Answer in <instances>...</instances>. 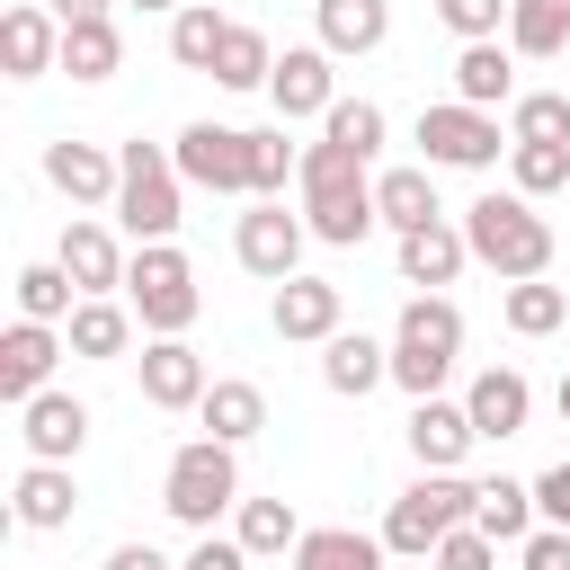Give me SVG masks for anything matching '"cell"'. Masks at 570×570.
<instances>
[{"instance_id":"cell-1","label":"cell","mask_w":570,"mask_h":570,"mask_svg":"<svg viewBox=\"0 0 570 570\" xmlns=\"http://www.w3.org/2000/svg\"><path fill=\"white\" fill-rule=\"evenodd\" d=\"M374 160L365 151H347V142H312L303 151V223H312V240H330V249H356L374 223H383V205H374V178H365Z\"/></svg>"},{"instance_id":"cell-2","label":"cell","mask_w":570,"mask_h":570,"mask_svg":"<svg viewBox=\"0 0 570 570\" xmlns=\"http://www.w3.org/2000/svg\"><path fill=\"white\" fill-rule=\"evenodd\" d=\"M463 240H472V258H481V267H499L508 285L552 267V223H543V214H534V196H517V187H508V196H499V187H490V196H472V205H463Z\"/></svg>"},{"instance_id":"cell-3","label":"cell","mask_w":570,"mask_h":570,"mask_svg":"<svg viewBox=\"0 0 570 570\" xmlns=\"http://www.w3.org/2000/svg\"><path fill=\"white\" fill-rule=\"evenodd\" d=\"M454 356H463V312H454L445 294H410L401 321H392V383H401L410 401H428V392L454 374Z\"/></svg>"},{"instance_id":"cell-4","label":"cell","mask_w":570,"mask_h":570,"mask_svg":"<svg viewBox=\"0 0 570 570\" xmlns=\"http://www.w3.org/2000/svg\"><path fill=\"white\" fill-rule=\"evenodd\" d=\"M472 499H481V481H463V472H419L401 499H392V517H383V543L401 552V561H428L454 525H472Z\"/></svg>"},{"instance_id":"cell-5","label":"cell","mask_w":570,"mask_h":570,"mask_svg":"<svg viewBox=\"0 0 570 570\" xmlns=\"http://www.w3.org/2000/svg\"><path fill=\"white\" fill-rule=\"evenodd\" d=\"M125 303H134V321H142L151 338H187V321L205 312V294H196V267H187L169 240H134Z\"/></svg>"},{"instance_id":"cell-6","label":"cell","mask_w":570,"mask_h":570,"mask_svg":"<svg viewBox=\"0 0 570 570\" xmlns=\"http://www.w3.org/2000/svg\"><path fill=\"white\" fill-rule=\"evenodd\" d=\"M160 508H169L178 525L214 534V517H223V508H240V463H232V445H223V436L178 445V454H169V472H160Z\"/></svg>"},{"instance_id":"cell-7","label":"cell","mask_w":570,"mask_h":570,"mask_svg":"<svg viewBox=\"0 0 570 570\" xmlns=\"http://www.w3.org/2000/svg\"><path fill=\"white\" fill-rule=\"evenodd\" d=\"M116 160H125V187H116V223L134 232V240H169L178 232V160H169V142H116Z\"/></svg>"},{"instance_id":"cell-8","label":"cell","mask_w":570,"mask_h":570,"mask_svg":"<svg viewBox=\"0 0 570 570\" xmlns=\"http://www.w3.org/2000/svg\"><path fill=\"white\" fill-rule=\"evenodd\" d=\"M419 142H428V169H490L508 134H499V116H490V107L436 98V107H419Z\"/></svg>"},{"instance_id":"cell-9","label":"cell","mask_w":570,"mask_h":570,"mask_svg":"<svg viewBox=\"0 0 570 570\" xmlns=\"http://www.w3.org/2000/svg\"><path fill=\"white\" fill-rule=\"evenodd\" d=\"M169 160H178V178H187V187L249 196V134H240V125H214V116H196V125L169 142Z\"/></svg>"},{"instance_id":"cell-10","label":"cell","mask_w":570,"mask_h":570,"mask_svg":"<svg viewBox=\"0 0 570 570\" xmlns=\"http://www.w3.org/2000/svg\"><path fill=\"white\" fill-rule=\"evenodd\" d=\"M303 240H312V223H303V214H285L276 196H258V205L240 214V232H232L240 267H249V276H267V285L303 276Z\"/></svg>"},{"instance_id":"cell-11","label":"cell","mask_w":570,"mask_h":570,"mask_svg":"<svg viewBox=\"0 0 570 570\" xmlns=\"http://www.w3.org/2000/svg\"><path fill=\"white\" fill-rule=\"evenodd\" d=\"M330 45H285L276 71H267V98H276V125H303V116H330L338 107V80H330Z\"/></svg>"},{"instance_id":"cell-12","label":"cell","mask_w":570,"mask_h":570,"mask_svg":"<svg viewBox=\"0 0 570 570\" xmlns=\"http://www.w3.org/2000/svg\"><path fill=\"white\" fill-rule=\"evenodd\" d=\"M18 436H27V454L36 463H71L80 445H89V401H71V392H36V401H18Z\"/></svg>"},{"instance_id":"cell-13","label":"cell","mask_w":570,"mask_h":570,"mask_svg":"<svg viewBox=\"0 0 570 570\" xmlns=\"http://www.w3.org/2000/svg\"><path fill=\"white\" fill-rule=\"evenodd\" d=\"M53 258L71 267V285H80V294H116V285H125V267H134V249H125L98 214L62 223V249H53Z\"/></svg>"},{"instance_id":"cell-14","label":"cell","mask_w":570,"mask_h":570,"mask_svg":"<svg viewBox=\"0 0 570 570\" xmlns=\"http://www.w3.org/2000/svg\"><path fill=\"white\" fill-rule=\"evenodd\" d=\"M62 347L71 338H53V321H9V338H0V392L9 401H36L45 383H53V365H62Z\"/></svg>"},{"instance_id":"cell-15","label":"cell","mask_w":570,"mask_h":570,"mask_svg":"<svg viewBox=\"0 0 570 570\" xmlns=\"http://www.w3.org/2000/svg\"><path fill=\"white\" fill-rule=\"evenodd\" d=\"M481 445V428H472V410L463 401H419L410 410V454H419V472H463V454Z\"/></svg>"},{"instance_id":"cell-16","label":"cell","mask_w":570,"mask_h":570,"mask_svg":"<svg viewBox=\"0 0 570 570\" xmlns=\"http://www.w3.org/2000/svg\"><path fill=\"white\" fill-rule=\"evenodd\" d=\"M45 178L71 196V205H116V187H125V160L116 151H98V142H45Z\"/></svg>"},{"instance_id":"cell-17","label":"cell","mask_w":570,"mask_h":570,"mask_svg":"<svg viewBox=\"0 0 570 570\" xmlns=\"http://www.w3.org/2000/svg\"><path fill=\"white\" fill-rule=\"evenodd\" d=\"M267 321H276V338L321 347V338H338V285L330 276H285L276 303H267Z\"/></svg>"},{"instance_id":"cell-18","label":"cell","mask_w":570,"mask_h":570,"mask_svg":"<svg viewBox=\"0 0 570 570\" xmlns=\"http://www.w3.org/2000/svg\"><path fill=\"white\" fill-rule=\"evenodd\" d=\"M0 62H9V80L62 71V18H53V9H36V0H18V9L0 18Z\"/></svg>"},{"instance_id":"cell-19","label":"cell","mask_w":570,"mask_h":570,"mask_svg":"<svg viewBox=\"0 0 570 570\" xmlns=\"http://www.w3.org/2000/svg\"><path fill=\"white\" fill-rule=\"evenodd\" d=\"M321 383H330L338 401H365L374 383H392V338H365V330L321 338Z\"/></svg>"},{"instance_id":"cell-20","label":"cell","mask_w":570,"mask_h":570,"mask_svg":"<svg viewBox=\"0 0 570 570\" xmlns=\"http://www.w3.org/2000/svg\"><path fill=\"white\" fill-rule=\"evenodd\" d=\"M205 383H214V374H205V356H196L187 338H151V347H142V401H151V410H196Z\"/></svg>"},{"instance_id":"cell-21","label":"cell","mask_w":570,"mask_h":570,"mask_svg":"<svg viewBox=\"0 0 570 570\" xmlns=\"http://www.w3.org/2000/svg\"><path fill=\"white\" fill-rule=\"evenodd\" d=\"M463 410H472V428L499 445V436H517V428L534 419V383H525L517 365H481V374H472V392H463Z\"/></svg>"},{"instance_id":"cell-22","label":"cell","mask_w":570,"mask_h":570,"mask_svg":"<svg viewBox=\"0 0 570 570\" xmlns=\"http://www.w3.org/2000/svg\"><path fill=\"white\" fill-rule=\"evenodd\" d=\"M472 267V240H463V223H419V232H401V285H454Z\"/></svg>"},{"instance_id":"cell-23","label":"cell","mask_w":570,"mask_h":570,"mask_svg":"<svg viewBox=\"0 0 570 570\" xmlns=\"http://www.w3.org/2000/svg\"><path fill=\"white\" fill-rule=\"evenodd\" d=\"M454 98L463 107H517V45H499V36L463 45L454 53Z\"/></svg>"},{"instance_id":"cell-24","label":"cell","mask_w":570,"mask_h":570,"mask_svg":"<svg viewBox=\"0 0 570 570\" xmlns=\"http://www.w3.org/2000/svg\"><path fill=\"white\" fill-rule=\"evenodd\" d=\"M196 419H205V436H223V445H249V436L267 428V392H258L249 374H223V383H205Z\"/></svg>"},{"instance_id":"cell-25","label":"cell","mask_w":570,"mask_h":570,"mask_svg":"<svg viewBox=\"0 0 570 570\" xmlns=\"http://www.w3.org/2000/svg\"><path fill=\"white\" fill-rule=\"evenodd\" d=\"M62 338H71V356H125L134 347V303H116V294H80V312L62 321Z\"/></svg>"},{"instance_id":"cell-26","label":"cell","mask_w":570,"mask_h":570,"mask_svg":"<svg viewBox=\"0 0 570 570\" xmlns=\"http://www.w3.org/2000/svg\"><path fill=\"white\" fill-rule=\"evenodd\" d=\"M71 508H80V490H71V463H27V472H18V525H27V534H53V525H71Z\"/></svg>"},{"instance_id":"cell-27","label":"cell","mask_w":570,"mask_h":570,"mask_svg":"<svg viewBox=\"0 0 570 570\" xmlns=\"http://www.w3.org/2000/svg\"><path fill=\"white\" fill-rule=\"evenodd\" d=\"M383 534H356V525H303L294 543V570H383Z\"/></svg>"},{"instance_id":"cell-28","label":"cell","mask_w":570,"mask_h":570,"mask_svg":"<svg viewBox=\"0 0 570 570\" xmlns=\"http://www.w3.org/2000/svg\"><path fill=\"white\" fill-rule=\"evenodd\" d=\"M392 36V0H321V45L330 53H374Z\"/></svg>"},{"instance_id":"cell-29","label":"cell","mask_w":570,"mask_h":570,"mask_svg":"<svg viewBox=\"0 0 570 570\" xmlns=\"http://www.w3.org/2000/svg\"><path fill=\"white\" fill-rule=\"evenodd\" d=\"M116 62H125L116 18H71V27H62V71H71V80H116Z\"/></svg>"},{"instance_id":"cell-30","label":"cell","mask_w":570,"mask_h":570,"mask_svg":"<svg viewBox=\"0 0 570 570\" xmlns=\"http://www.w3.org/2000/svg\"><path fill=\"white\" fill-rule=\"evenodd\" d=\"M534 517H543V508H534V490H525V481H481V499H472V525H481L490 543H525V534H534Z\"/></svg>"},{"instance_id":"cell-31","label":"cell","mask_w":570,"mask_h":570,"mask_svg":"<svg viewBox=\"0 0 570 570\" xmlns=\"http://www.w3.org/2000/svg\"><path fill=\"white\" fill-rule=\"evenodd\" d=\"M223 36H232V18H223L214 0H187V9H169V53H178L187 71H214Z\"/></svg>"},{"instance_id":"cell-32","label":"cell","mask_w":570,"mask_h":570,"mask_svg":"<svg viewBox=\"0 0 570 570\" xmlns=\"http://www.w3.org/2000/svg\"><path fill=\"white\" fill-rule=\"evenodd\" d=\"M374 205H383L392 232H419V223H436V178L428 169H383L374 178Z\"/></svg>"},{"instance_id":"cell-33","label":"cell","mask_w":570,"mask_h":570,"mask_svg":"<svg viewBox=\"0 0 570 570\" xmlns=\"http://www.w3.org/2000/svg\"><path fill=\"white\" fill-rule=\"evenodd\" d=\"M232 534L249 543V561L294 552V543H303V525H294V508H285V499H240V508H232Z\"/></svg>"},{"instance_id":"cell-34","label":"cell","mask_w":570,"mask_h":570,"mask_svg":"<svg viewBox=\"0 0 570 570\" xmlns=\"http://www.w3.org/2000/svg\"><path fill=\"white\" fill-rule=\"evenodd\" d=\"M508 45L517 53H561L570 45V0H508Z\"/></svg>"},{"instance_id":"cell-35","label":"cell","mask_w":570,"mask_h":570,"mask_svg":"<svg viewBox=\"0 0 570 570\" xmlns=\"http://www.w3.org/2000/svg\"><path fill=\"white\" fill-rule=\"evenodd\" d=\"M267 71H276V45L258 27H232L214 53V89H267Z\"/></svg>"},{"instance_id":"cell-36","label":"cell","mask_w":570,"mask_h":570,"mask_svg":"<svg viewBox=\"0 0 570 570\" xmlns=\"http://www.w3.org/2000/svg\"><path fill=\"white\" fill-rule=\"evenodd\" d=\"M18 312H27V321H71V312H80V285H71V267H62V258H45V267H18Z\"/></svg>"},{"instance_id":"cell-37","label":"cell","mask_w":570,"mask_h":570,"mask_svg":"<svg viewBox=\"0 0 570 570\" xmlns=\"http://www.w3.org/2000/svg\"><path fill=\"white\" fill-rule=\"evenodd\" d=\"M499 312H508V330H517V338H543V330H561L570 294H561V285H543V276H517Z\"/></svg>"},{"instance_id":"cell-38","label":"cell","mask_w":570,"mask_h":570,"mask_svg":"<svg viewBox=\"0 0 570 570\" xmlns=\"http://www.w3.org/2000/svg\"><path fill=\"white\" fill-rule=\"evenodd\" d=\"M508 187H517V196L570 187V142H508Z\"/></svg>"},{"instance_id":"cell-39","label":"cell","mask_w":570,"mask_h":570,"mask_svg":"<svg viewBox=\"0 0 570 570\" xmlns=\"http://www.w3.org/2000/svg\"><path fill=\"white\" fill-rule=\"evenodd\" d=\"M285 178H303V151L285 142V125L249 134V196H285Z\"/></svg>"},{"instance_id":"cell-40","label":"cell","mask_w":570,"mask_h":570,"mask_svg":"<svg viewBox=\"0 0 570 570\" xmlns=\"http://www.w3.org/2000/svg\"><path fill=\"white\" fill-rule=\"evenodd\" d=\"M508 142H570V98L561 89H525L508 107Z\"/></svg>"},{"instance_id":"cell-41","label":"cell","mask_w":570,"mask_h":570,"mask_svg":"<svg viewBox=\"0 0 570 570\" xmlns=\"http://www.w3.org/2000/svg\"><path fill=\"white\" fill-rule=\"evenodd\" d=\"M321 134H330V142H347V151H365V160H374V151H383V107H374V98H338V107H330V116H321Z\"/></svg>"},{"instance_id":"cell-42","label":"cell","mask_w":570,"mask_h":570,"mask_svg":"<svg viewBox=\"0 0 570 570\" xmlns=\"http://www.w3.org/2000/svg\"><path fill=\"white\" fill-rule=\"evenodd\" d=\"M428 570H499V543H490L481 525H454V534L428 552Z\"/></svg>"},{"instance_id":"cell-43","label":"cell","mask_w":570,"mask_h":570,"mask_svg":"<svg viewBox=\"0 0 570 570\" xmlns=\"http://www.w3.org/2000/svg\"><path fill=\"white\" fill-rule=\"evenodd\" d=\"M436 18H445L463 45H481V36H499V27H508V0H436Z\"/></svg>"},{"instance_id":"cell-44","label":"cell","mask_w":570,"mask_h":570,"mask_svg":"<svg viewBox=\"0 0 570 570\" xmlns=\"http://www.w3.org/2000/svg\"><path fill=\"white\" fill-rule=\"evenodd\" d=\"M517 570H570V525H534L517 543Z\"/></svg>"},{"instance_id":"cell-45","label":"cell","mask_w":570,"mask_h":570,"mask_svg":"<svg viewBox=\"0 0 570 570\" xmlns=\"http://www.w3.org/2000/svg\"><path fill=\"white\" fill-rule=\"evenodd\" d=\"M534 508H543V525H570V463H552L534 481Z\"/></svg>"},{"instance_id":"cell-46","label":"cell","mask_w":570,"mask_h":570,"mask_svg":"<svg viewBox=\"0 0 570 570\" xmlns=\"http://www.w3.org/2000/svg\"><path fill=\"white\" fill-rule=\"evenodd\" d=\"M107 570H187V561H169V552H151V543H116Z\"/></svg>"},{"instance_id":"cell-47","label":"cell","mask_w":570,"mask_h":570,"mask_svg":"<svg viewBox=\"0 0 570 570\" xmlns=\"http://www.w3.org/2000/svg\"><path fill=\"white\" fill-rule=\"evenodd\" d=\"M53 18L71 27V18H107V0H53Z\"/></svg>"},{"instance_id":"cell-48","label":"cell","mask_w":570,"mask_h":570,"mask_svg":"<svg viewBox=\"0 0 570 570\" xmlns=\"http://www.w3.org/2000/svg\"><path fill=\"white\" fill-rule=\"evenodd\" d=\"M552 401H561V428H570V374H561V392H552Z\"/></svg>"},{"instance_id":"cell-49","label":"cell","mask_w":570,"mask_h":570,"mask_svg":"<svg viewBox=\"0 0 570 570\" xmlns=\"http://www.w3.org/2000/svg\"><path fill=\"white\" fill-rule=\"evenodd\" d=\"M134 9H187V0H134Z\"/></svg>"}]
</instances>
